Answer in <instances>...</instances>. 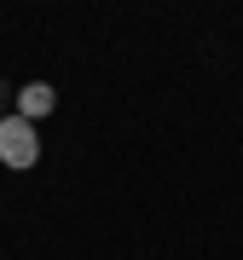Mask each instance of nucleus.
I'll return each instance as SVG.
<instances>
[{
    "label": "nucleus",
    "instance_id": "obj_1",
    "mask_svg": "<svg viewBox=\"0 0 243 260\" xmlns=\"http://www.w3.org/2000/svg\"><path fill=\"white\" fill-rule=\"evenodd\" d=\"M0 162L6 168H35L41 162V133H35V121H23L18 110L0 116Z\"/></svg>",
    "mask_w": 243,
    "mask_h": 260
},
{
    "label": "nucleus",
    "instance_id": "obj_3",
    "mask_svg": "<svg viewBox=\"0 0 243 260\" xmlns=\"http://www.w3.org/2000/svg\"><path fill=\"white\" fill-rule=\"evenodd\" d=\"M12 99H18V87H12L6 75H0V116H6V104H12Z\"/></svg>",
    "mask_w": 243,
    "mask_h": 260
},
{
    "label": "nucleus",
    "instance_id": "obj_2",
    "mask_svg": "<svg viewBox=\"0 0 243 260\" xmlns=\"http://www.w3.org/2000/svg\"><path fill=\"white\" fill-rule=\"evenodd\" d=\"M18 116L23 121H41V116H52V104H58V93H52V81H29V87H18Z\"/></svg>",
    "mask_w": 243,
    "mask_h": 260
}]
</instances>
